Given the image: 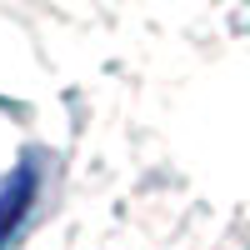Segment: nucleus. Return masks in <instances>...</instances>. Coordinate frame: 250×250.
<instances>
[{"instance_id":"obj_1","label":"nucleus","mask_w":250,"mask_h":250,"mask_svg":"<svg viewBox=\"0 0 250 250\" xmlns=\"http://www.w3.org/2000/svg\"><path fill=\"white\" fill-rule=\"evenodd\" d=\"M35 195H40V170H35V160H25V165H15L5 175V185H0V250L25 230V220L35 210Z\"/></svg>"}]
</instances>
